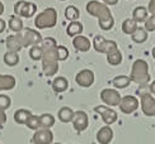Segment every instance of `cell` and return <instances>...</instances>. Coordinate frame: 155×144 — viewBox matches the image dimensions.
Instances as JSON below:
<instances>
[{
  "label": "cell",
  "instance_id": "23",
  "mask_svg": "<svg viewBox=\"0 0 155 144\" xmlns=\"http://www.w3.org/2000/svg\"><path fill=\"white\" fill-rule=\"evenodd\" d=\"M112 83L116 89H126L127 86H130L131 78L128 76H125V75H120V76H116L113 78Z\"/></svg>",
  "mask_w": 155,
  "mask_h": 144
},
{
  "label": "cell",
  "instance_id": "6",
  "mask_svg": "<svg viewBox=\"0 0 155 144\" xmlns=\"http://www.w3.org/2000/svg\"><path fill=\"white\" fill-rule=\"evenodd\" d=\"M93 47L97 52H99V53H108V52H111L113 49H117L118 45L114 41H109V39H106L104 37L102 36H97L93 41Z\"/></svg>",
  "mask_w": 155,
  "mask_h": 144
},
{
  "label": "cell",
  "instance_id": "11",
  "mask_svg": "<svg viewBox=\"0 0 155 144\" xmlns=\"http://www.w3.org/2000/svg\"><path fill=\"white\" fill-rule=\"evenodd\" d=\"M73 127L76 132H84L88 125H89V117H88V114L85 111L83 110H78L75 111L74 114V117H73Z\"/></svg>",
  "mask_w": 155,
  "mask_h": 144
},
{
  "label": "cell",
  "instance_id": "7",
  "mask_svg": "<svg viewBox=\"0 0 155 144\" xmlns=\"http://www.w3.org/2000/svg\"><path fill=\"white\" fill-rule=\"evenodd\" d=\"M121 99L122 97L116 89H104L101 92V100L109 106H118Z\"/></svg>",
  "mask_w": 155,
  "mask_h": 144
},
{
  "label": "cell",
  "instance_id": "32",
  "mask_svg": "<svg viewBox=\"0 0 155 144\" xmlns=\"http://www.w3.org/2000/svg\"><path fill=\"white\" fill-rule=\"evenodd\" d=\"M42 56H43V49L40 45H32V48L29 49V57L32 58L33 61H40L42 60Z\"/></svg>",
  "mask_w": 155,
  "mask_h": 144
},
{
  "label": "cell",
  "instance_id": "10",
  "mask_svg": "<svg viewBox=\"0 0 155 144\" xmlns=\"http://www.w3.org/2000/svg\"><path fill=\"white\" fill-rule=\"evenodd\" d=\"M118 106L124 114H132L134 111H136L139 108V100L132 95H127L121 99Z\"/></svg>",
  "mask_w": 155,
  "mask_h": 144
},
{
  "label": "cell",
  "instance_id": "31",
  "mask_svg": "<svg viewBox=\"0 0 155 144\" xmlns=\"http://www.w3.org/2000/svg\"><path fill=\"white\" fill-rule=\"evenodd\" d=\"M40 121H41V128L50 129L55 125V116L52 114H42L40 116Z\"/></svg>",
  "mask_w": 155,
  "mask_h": 144
},
{
  "label": "cell",
  "instance_id": "2",
  "mask_svg": "<svg viewBox=\"0 0 155 144\" xmlns=\"http://www.w3.org/2000/svg\"><path fill=\"white\" fill-rule=\"evenodd\" d=\"M87 11L90 15L97 17L99 19V27L102 30H111L114 25V19L112 17L108 5L104 3H99L97 0H90L87 4Z\"/></svg>",
  "mask_w": 155,
  "mask_h": 144
},
{
  "label": "cell",
  "instance_id": "1",
  "mask_svg": "<svg viewBox=\"0 0 155 144\" xmlns=\"http://www.w3.org/2000/svg\"><path fill=\"white\" fill-rule=\"evenodd\" d=\"M42 49H43V56H42V67H43V74L47 77H51L56 75L57 70H59V58L56 53V41L54 38H45L42 41Z\"/></svg>",
  "mask_w": 155,
  "mask_h": 144
},
{
  "label": "cell",
  "instance_id": "35",
  "mask_svg": "<svg viewBox=\"0 0 155 144\" xmlns=\"http://www.w3.org/2000/svg\"><path fill=\"white\" fill-rule=\"evenodd\" d=\"M12 105V99L8 95H4V94H0V110H6L9 109Z\"/></svg>",
  "mask_w": 155,
  "mask_h": 144
},
{
  "label": "cell",
  "instance_id": "9",
  "mask_svg": "<svg viewBox=\"0 0 155 144\" xmlns=\"http://www.w3.org/2000/svg\"><path fill=\"white\" fill-rule=\"evenodd\" d=\"M94 111H95L97 114H99V115L102 116L103 121H104L107 125H111V124H113V123L117 121L118 115H117V113H116V111H114L113 109H111V108L104 106V105H98V106L94 108Z\"/></svg>",
  "mask_w": 155,
  "mask_h": 144
},
{
  "label": "cell",
  "instance_id": "5",
  "mask_svg": "<svg viewBox=\"0 0 155 144\" xmlns=\"http://www.w3.org/2000/svg\"><path fill=\"white\" fill-rule=\"evenodd\" d=\"M37 11V5L35 3H29L25 0H19L14 5V13L17 17L23 18H32Z\"/></svg>",
  "mask_w": 155,
  "mask_h": 144
},
{
  "label": "cell",
  "instance_id": "42",
  "mask_svg": "<svg viewBox=\"0 0 155 144\" xmlns=\"http://www.w3.org/2000/svg\"><path fill=\"white\" fill-rule=\"evenodd\" d=\"M3 13H4V4H3L2 2H0V15H2Z\"/></svg>",
  "mask_w": 155,
  "mask_h": 144
},
{
  "label": "cell",
  "instance_id": "29",
  "mask_svg": "<svg viewBox=\"0 0 155 144\" xmlns=\"http://www.w3.org/2000/svg\"><path fill=\"white\" fill-rule=\"evenodd\" d=\"M79 17H80V11H79V9H78L76 6L69 5V6L65 8V18L68 19V20H71V22L78 20Z\"/></svg>",
  "mask_w": 155,
  "mask_h": 144
},
{
  "label": "cell",
  "instance_id": "14",
  "mask_svg": "<svg viewBox=\"0 0 155 144\" xmlns=\"http://www.w3.org/2000/svg\"><path fill=\"white\" fill-rule=\"evenodd\" d=\"M43 38L41 36L40 32L37 30H33V29H27L25 33L23 36V45L24 47H31V45H37L42 43Z\"/></svg>",
  "mask_w": 155,
  "mask_h": 144
},
{
  "label": "cell",
  "instance_id": "44",
  "mask_svg": "<svg viewBox=\"0 0 155 144\" xmlns=\"http://www.w3.org/2000/svg\"><path fill=\"white\" fill-rule=\"evenodd\" d=\"M52 144H62V143H52Z\"/></svg>",
  "mask_w": 155,
  "mask_h": 144
},
{
  "label": "cell",
  "instance_id": "45",
  "mask_svg": "<svg viewBox=\"0 0 155 144\" xmlns=\"http://www.w3.org/2000/svg\"><path fill=\"white\" fill-rule=\"evenodd\" d=\"M61 2H62V0H61Z\"/></svg>",
  "mask_w": 155,
  "mask_h": 144
},
{
  "label": "cell",
  "instance_id": "36",
  "mask_svg": "<svg viewBox=\"0 0 155 144\" xmlns=\"http://www.w3.org/2000/svg\"><path fill=\"white\" fill-rule=\"evenodd\" d=\"M147 32H155V14H151L150 18H147L145 20V27Z\"/></svg>",
  "mask_w": 155,
  "mask_h": 144
},
{
  "label": "cell",
  "instance_id": "22",
  "mask_svg": "<svg viewBox=\"0 0 155 144\" xmlns=\"http://www.w3.org/2000/svg\"><path fill=\"white\" fill-rule=\"evenodd\" d=\"M81 32H83V24L80 22H78V20H74L71 22L69 25H68V28H66V33L69 37H76V36H80L81 34Z\"/></svg>",
  "mask_w": 155,
  "mask_h": 144
},
{
  "label": "cell",
  "instance_id": "18",
  "mask_svg": "<svg viewBox=\"0 0 155 144\" xmlns=\"http://www.w3.org/2000/svg\"><path fill=\"white\" fill-rule=\"evenodd\" d=\"M15 77L12 75H0V91L13 90L15 87Z\"/></svg>",
  "mask_w": 155,
  "mask_h": 144
},
{
  "label": "cell",
  "instance_id": "21",
  "mask_svg": "<svg viewBox=\"0 0 155 144\" xmlns=\"http://www.w3.org/2000/svg\"><path fill=\"white\" fill-rule=\"evenodd\" d=\"M74 114H75V111H73L68 106H64V108L60 109L59 114H57V117H59V120L62 121V123H71Z\"/></svg>",
  "mask_w": 155,
  "mask_h": 144
},
{
  "label": "cell",
  "instance_id": "28",
  "mask_svg": "<svg viewBox=\"0 0 155 144\" xmlns=\"http://www.w3.org/2000/svg\"><path fill=\"white\" fill-rule=\"evenodd\" d=\"M131 38L135 43H144L147 39V30L145 28H137L131 34Z\"/></svg>",
  "mask_w": 155,
  "mask_h": 144
},
{
  "label": "cell",
  "instance_id": "43",
  "mask_svg": "<svg viewBox=\"0 0 155 144\" xmlns=\"http://www.w3.org/2000/svg\"><path fill=\"white\" fill-rule=\"evenodd\" d=\"M153 57H154V60H155V47L153 48Z\"/></svg>",
  "mask_w": 155,
  "mask_h": 144
},
{
  "label": "cell",
  "instance_id": "12",
  "mask_svg": "<svg viewBox=\"0 0 155 144\" xmlns=\"http://www.w3.org/2000/svg\"><path fill=\"white\" fill-rule=\"evenodd\" d=\"M32 142L35 144H52L54 134L50 129H45V128L38 129L32 136Z\"/></svg>",
  "mask_w": 155,
  "mask_h": 144
},
{
  "label": "cell",
  "instance_id": "34",
  "mask_svg": "<svg viewBox=\"0 0 155 144\" xmlns=\"http://www.w3.org/2000/svg\"><path fill=\"white\" fill-rule=\"evenodd\" d=\"M56 53H57V58L59 61H65L69 57V49L65 45H57L56 47Z\"/></svg>",
  "mask_w": 155,
  "mask_h": 144
},
{
  "label": "cell",
  "instance_id": "13",
  "mask_svg": "<svg viewBox=\"0 0 155 144\" xmlns=\"http://www.w3.org/2000/svg\"><path fill=\"white\" fill-rule=\"evenodd\" d=\"M75 81L81 87H90L94 83V72L92 70H81L75 76Z\"/></svg>",
  "mask_w": 155,
  "mask_h": 144
},
{
  "label": "cell",
  "instance_id": "40",
  "mask_svg": "<svg viewBox=\"0 0 155 144\" xmlns=\"http://www.w3.org/2000/svg\"><path fill=\"white\" fill-rule=\"evenodd\" d=\"M5 27H6L5 20H3V19H0V33H3L4 29H5Z\"/></svg>",
  "mask_w": 155,
  "mask_h": 144
},
{
  "label": "cell",
  "instance_id": "30",
  "mask_svg": "<svg viewBox=\"0 0 155 144\" xmlns=\"http://www.w3.org/2000/svg\"><path fill=\"white\" fill-rule=\"evenodd\" d=\"M139 27H137V23L134 20V19H126L122 23V32L125 34H132L135 30H136Z\"/></svg>",
  "mask_w": 155,
  "mask_h": 144
},
{
  "label": "cell",
  "instance_id": "15",
  "mask_svg": "<svg viewBox=\"0 0 155 144\" xmlns=\"http://www.w3.org/2000/svg\"><path fill=\"white\" fill-rule=\"evenodd\" d=\"M5 45H6V49L10 52H19L24 47L23 36L21 33H17L14 36H8L5 39Z\"/></svg>",
  "mask_w": 155,
  "mask_h": 144
},
{
  "label": "cell",
  "instance_id": "25",
  "mask_svg": "<svg viewBox=\"0 0 155 144\" xmlns=\"http://www.w3.org/2000/svg\"><path fill=\"white\" fill-rule=\"evenodd\" d=\"M4 63L9 67H14L19 63V55L18 52H10L8 51L4 55Z\"/></svg>",
  "mask_w": 155,
  "mask_h": 144
},
{
  "label": "cell",
  "instance_id": "26",
  "mask_svg": "<svg viewBox=\"0 0 155 144\" xmlns=\"http://www.w3.org/2000/svg\"><path fill=\"white\" fill-rule=\"evenodd\" d=\"M32 115V113L27 109H19L14 113V120L18 124H25L27 120L29 119V116Z\"/></svg>",
  "mask_w": 155,
  "mask_h": 144
},
{
  "label": "cell",
  "instance_id": "8",
  "mask_svg": "<svg viewBox=\"0 0 155 144\" xmlns=\"http://www.w3.org/2000/svg\"><path fill=\"white\" fill-rule=\"evenodd\" d=\"M141 110L146 116H155V99L150 92H145L140 95Z\"/></svg>",
  "mask_w": 155,
  "mask_h": 144
},
{
  "label": "cell",
  "instance_id": "24",
  "mask_svg": "<svg viewBox=\"0 0 155 144\" xmlns=\"http://www.w3.org/2000/svg\"><path fill=\"white\" fill-rule=\"evenodd\" d=\"M107 62L109 64H112V66H118V64L122 62V55H121L118 48L108 52L107 53Z\"/></svg>",
  "mask_w": 155,
  "mask_h": 144
},
{
  "label": "cell",
  "instance_id": "27",
  "mask_svg": "<svg viewBox=\"0 0 155 144\" xmlns=\"http://www.w3.org/2000/svg\"><path fill=\"white\" fill-rule=\"evenodd\" d=\"M9 29L12 32H15V33H21L23 29V20L19 17H10L9 19Z\"/></svg>",
  "mask_w": 155,
  "mask_h": 144
},
{
  "label": "cell",
  "instance_id": "33",
  "mask_svg": "<svg viewBox=\"0 0 155 144\" xmlns=\"http://www.w3.org/2000/svg\"><path fill=\"white\" fill-rule=\"evenodd\" d=\"M25 125H27L29 129L32 130H38L41 128V121H40V116L37 115H33L32 114L29 116V119L27 120V123H25Z\"/></svg>",
  "mask_w": 155,
  "mask_h": 144
},
{
  "label": "cell",
  "instance_id": "3",
  "mask_svg": "<svg viewBox=\"0 0 155 144\" xmlns=\"http://www.w3.org/2000/svg\"><path fill=\"white\" fill-rule=\"evenodd\" d=\"M131 81L136 82L139 85H146L150 81V74H149V64L144 60L135 61L131 68L130 75Z\"/></svg>",
  "mask_w": 155,
  "mask_h": 144
},
{
  "label": "cell",
  "instance_id": "4",
  "mask_svg": "<svg viewBox=\"0 0 155 144\" xmlns=\"http://www.w3.org/2000/svg\"><path fill=\"white\" fill-rule=\"evenodd\" d=\"M56 23H57V11L54 8H46L35 19V25L37 27V29L54 28Z\"/></svg>",
  "mask_w": 155,
  "mask_h": 144
},
{
  "label": "cell",
  "instance_id": "16",
  "mask_svg": "<svg viewBox=\"0 0 155 144\" xmlns=\"http://www.w3.org/2000/svg\"><path fill=\"white\" fill-rule=\"evenodd\" d=\"M113 139V130L109 128V125H106L98 130L97 133V140L99 144H109Z\"/></svg>",
  "mask_w": 155,
  "mask_h": 144
},
{
  "label": "cell",
  "instance_id": "20",
  "mask_svg": "<svg viewBox=\"0 0 155 144\" xmlns=\"http://www.w3.org/2000/svg\"><path fill=\"white\" fill-rule=\"evenodd\" d=\"M147 9L145 6H136L132 11V19L136 23H145V20L147 19Z\"/></svg>",
  "mask_w": 155,
  "mask_h": 144
},
{
  "label": "cell",
  "instance_id": "37",
  "mask_svg": "<svg viewBox=\"0 0 155 144\" xmlns=\"http://www.w3.org/2000/svg\"><path fill=\"white\" fill-rule=\"evenodd\" d=\"M147 11L150 14H155V0H150L149 2V8H147Z\"/></svg>",
  "mask_w": 155,
  "mask_h": 144
},
{
  "label": "cell",
  "instance_id": "39",
  "mask_svg": "<svg viewBox=\"0 0 155 144\" xmlns=\"http://www.w3.org/2000/svg\"><path fill=\"white\" fill-rule=\"evenodd\" d=\"M102 2L107 5H116L118 3V0H102Z\"/></svg>",
  "mask_w": 155,
  "mask_h": 144
},
{
  "label": "cell",
  "instance_id": "19",
  "mask_svg": "<svg viewBox=\"0 0 155 144\" xmlns=\"http://www.w3.org/2000/svg\"><path fill=\"white\" fill-rule=\"evenodd\" d=\"M69 87V82L65 77H62V76H59V77H56L55 80L52 81V89L55 92H65V91L68 90Z\"/></svg>",
  "mask_w": 155,
  "mask_h": 144
},
{
  "label": "cell",
  "instance_id": "17",
  "mask_svg": "<svg viewBox=\"0 0 155 144\" xmlns=\"http://www.w3.org/2000/svg\"><path fill=\"white\" fill-rule=\"evenodd\" d=\"M73 45H74V48L78 49V51H80V52H88L90 49V41L87 38V37H84V36H76L73 38Z\"/></svg>",
  "mask_w": 155,
  "mask_h": 144
},
{
  "label": "cell",
  "instance_id": "41",
  "mask_svg": "<svg viewBox=\"0 0 155 144\" xmlns=\"http://www.w3.org/2000/svg\"><path fill=\"white\" fill-rule=\"evenodd\" d=\"M149 90H150V94L155 95V81H153L150 83V86H149Z\"/></svg>",
  "mask_w": 155,
  "mask_h": 144
},
{
  "label": "cell",
  "instance_id": "38",
  "mask_svg": "<svg viewBox=\"0 0 155 144\" xmlns=\"http://www.w3.org/2000/svg\"><path fill=\"white\" fill-rule=\"evenodd\" d=\"M6 121V114L4 110H0V125H3Z\"/></svg>",
  "mask_w": 155,
  "mask_h": 144
}]
</instances>
